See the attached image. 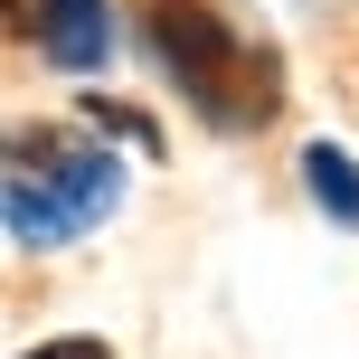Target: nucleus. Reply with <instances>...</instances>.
<instances>
[{
	"mask_svg": "<svg viewBox=\"0 0 359 359\" xmlns=\"http://www.w3.org/2000/svg\"><path fill=\"white\" fill-rule=\"evenodd\" d=\"M142 38L170 67V86L198 104V123H217V133H255L274 114V95H284L274 48H255L246 29H227L217 0H142Z\"/></svg>",
	"mask_w": 359,
	"mask_h": 359,
	"instance_id": "obj_1",
	"label": "nucleus"
},
{
	"mask_svg": "<svg viewBox=\"0 0 359 359\" xmlns=\"http://www.w3.org/2000/svg\"><path fill=\"white\" fill-rule=\"evenodd\" d=\"M38 38H48V57L57 67H104V48H114V19H104V0H38V19H29Z\"/></svg>",
	"mask_w": 359,
	"mask_h": 359,
	"instance_id": "obj_2",
	"label": "nucleus"
},
{
	"mask_svg": "<svg viewBox=\"0 0 359 359\" xmlns=\"http://www.w3.org/2000/svg\"><path fill=\"white\" fill-rule=\"evenodd\" d=\"M0 227H10L19 246H67V236H86V227H76V208L57 198V180H29V170L0 180Z\"/></svg>",
	"mask_w": 359,
	"mask_h": 359,
	"instance_id": "obj_3",
	"label": "nucleus"
},
{
	"mask_svg": "<svg viewBox=\"0 0 359 359\" xmlns=\"http://www.w3.org/2000/svg\"><path fill=\"white\" fill-rule=\"evenodd\" d=\"M303 189L322 198L331 227H359V161H350L341 142H303Z\"/></svg>",
	"mask_w": 359,
	"mask_h": 359,
	"instance_id": "obj_4",
	"label": "nucleus"
},
{
	"mask_svg": "<svg viewBox=\"0 0 359 359\" xmlns=\"http://www.w3.org/2000/svg\"><path fill=\"white\" fill-rule=\"evenodd\" d=\"M86 123L114 133V142H133V151H161V123H151L142 104H123V95H86Z\"/></svg>",
	"mask_w": 359,
	"mask_h": 359,
	"instance_id": "obj_5",
	"label": "nucleus"
},
{
	"mask_svg": "<svg viewBox=\"0 0 359 359\" xmlns=\"http://www.w3.org/2000/svg\"><path fill=\"white\" fill-rule=\"evenodd\" d=\"M19 359H114L95 331H76V341H38V350H19Z\"/></svg>",
	"mask_w": 359,
	"mask_h": 359,
	"instance_id": "obj_6",
	"label": "nucleus"
},
{
	"mask_svg": "<svg viewBox=\"0 0 359 359\" xmlns=\"http://www.w3.org/2000/svg\"><path fill=\"white\" fill-rule=\"evenodd\" d=\"M29 19H38V0H0V38H10V29H29Z\"/></svg>",
	"mask_w": 359,
	"mask_h": 359,
	"instance_id": "obj_7",
	"label": "nucleus"
}]
</instances>
